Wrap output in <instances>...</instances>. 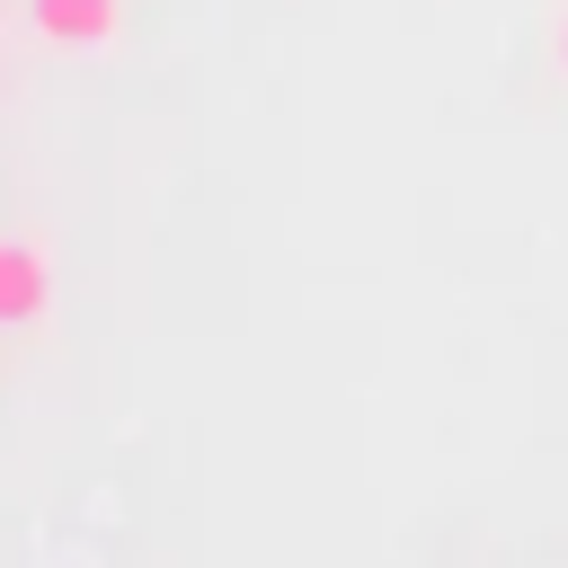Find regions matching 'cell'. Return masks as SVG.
Returning <instances> with one entry per match:
<instances>
[{"instance_id":"obj_1","label":"cell","mask_w":568,"mask_h":568,"mask_svg":"<svg viewBox=\"0 0 568 568\" xmlns=\"http://www.w3.org/2000/svg\"><path fill=\"white\" fill-rule=\"evenodd\" d=\"M36 36L62 44V53H106L124 36V0H27Z\"/></svg>"},{"instance_id":"obj_2","label":"cell","mask_w":568,"mask_h":568,"mask_svg":"<svg viewBox=\"0 0 568 568\" xmlns=\"http://www.w3.org/2000/svg\"><path fill=\"white\" fill-rule=\"evenodd\" d=\"M44 302H53V257L36 240H0V328L44 320Z\"/></svg>"},{"instance_id":"obj_3","label":"cell","mask_w":568,"mask_h":568,"mask_svg":"<svg viewBox=\"0 0 568 568\" xmlns=\"http://www.w3.org/2000/svg\"><path fill=\"white\" fill-rule=\"evenodd\" d=\"M559 71H568V27H559Z\"/></svg>"}]
</instances>
